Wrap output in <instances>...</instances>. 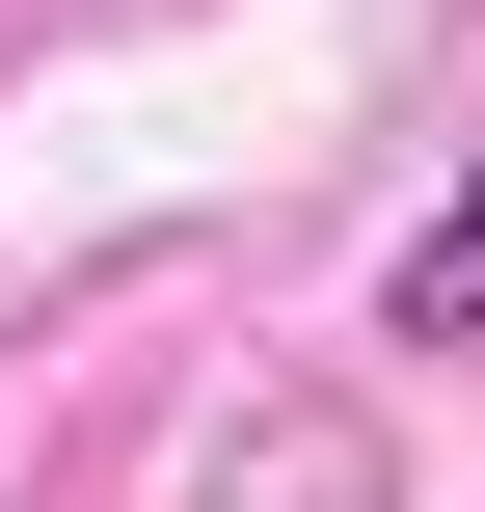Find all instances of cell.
Here are the masks:
<instances>
[{"instance_id": "6da1fadb", "label": "cell", "mask_w": 485, "mask_h": 512, "mask_svg": "<svg viewBox=\"0 0 485 512\" xmlns=\"http://www.w3.org/2000/svg\"><path fill=\"white\" fill-rule=\"evenodd\" d=\"M378 324H405V351H485V162H459V216L378 270Z\"/></svg>"}]
</instances>
